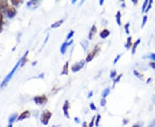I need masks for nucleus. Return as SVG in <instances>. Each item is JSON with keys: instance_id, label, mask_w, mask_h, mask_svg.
I'll return each mask as SVG.
<instances>
[{"instance_id": "412c9836", "label": "nucleus", "mask_w": 155, "mask_h": 127, "mask_svg": "<svg viewBox=\"0 0 155 127\" xmlns=\"http://www.w3.org/2000/svg\"><path fill=\"white\" fill-rule=\"evenodd\" d=\"M148 4H149V0H146L144 2V4H143V5H142V13H144L146 10H147V5H148Z\"/></svg>"}, {"instance_id": "7ed1b4c3", "label": "nucleus", "mask_w": 155, "mask_h": 127, "mask_svg": "<svg viewBox=\"0 0 155 127\" xmlns=\"http://www.w3.org/2000/svg\"><path fill=\"white\" fill-rule=\"evenodd\" d=\"M84 63H85V61L84 60H81L79 61V62L75 63V64L72 66V71L78 72V71H80V70L84 67Z\"/></svg>"}, {"instance_id": "423d86ee", "label": "nucleus", "mask_w": 155, "mask_h": 127, "mask_svg": "<svg viewBox=\"0 0 155 127\" xmlns=\"http://www.w3.org/2000/svg\"><path fill=\"white\" fill-rule=\"evenodd\" d=\"M69 101L68 100H66L64 105H63V112H64V115L66 116V118L69 119L70 118V115H69Z\"/></svg>"}, {"instance_id": "4be33fe9", "label": "nucleus", "mask_w": 155, "mask_h": 127, "mask_svg": "<svg viewBox=\"0 0 155 127\" xmlns=\"http://www.w3.org/2000/svg\"><path fill=\"white\" fill-rule=\"evenodd\" d=\"M81 46H83L84 50L85 51V50L87 49V47H88V46H89L88 41H87V40H82V41H81Z\"/></svg>"}, {"instance_id": "9b49d317", "label": "nucleus", "mask_w": 155, "mask_h": 127, "mask_svg": "<svg viewBox=\"0 0 155 127\" xmlns=\"http://www.w3.org/2000/svg\"><path fill=\"white\" fill-rule=\"evenodd\" d=\"M140 39H138L135 42H134V44L133 45V46H132V55H134V53H135V52H136V48H137V46H139V44L140 43Z\"/></svg>"}, {"instance_id": "a19ab883", "label": "nucleus", "mask_w": 155, "mask_h": 127, "mask_svg": "<svg viewBox=\"0 0 155 127\" xmlns=\"http://www.w3.org/2000/svg\"><path fill=\"white\" fill-rule=\"evenodd\" d=\"M82 127H87V123H86V122H84L83 126H82Z\"/></svg>"}, {"instance_id": "a878e982", "label": "nucleus", "mask_w": 155, "mask_h": 127, "mask_svg": "<svg viewBox=\"0 0 155 127\" xmlns=\"http://www.w3.org/2000/svg\"><path fill=\"white\" fill-rule=\"evenodd\" d=\"M129 26H130V23H129V22H127V23L125 24V27H124V28H125V32H126L127 34H129V29H128V28H129Z\"/></svg>"}, {"instance_id": "473e14b6", "label": "nucleus", "mask_w": 155, "mask_h": 127, "mask_svg": "<svg viewBox=\"0 0 155 127\" xmlns=\"http://www.w3.org/2000/svg\"><path fill=\"white\" fill-rule=\"evenodd\" d=\"M97 117H93L92 118V119H91V121L90 123V125H89V127H93L94 126V121H95V119H96Z\"/></svg>"}, {"instance_id": "aec40b11", "label": "nucleus", "mask_w": 155, "mask_h": 127, "mask_svg": "<svg viewBox=\"0 0 155 127\" xmlns=\"http://www.w3.org/2000/svg\"><path fill=\"white\" fill-rule=\"evenodd\" d=\"M16 119H17V113H14V114H12V115L10 117V119H9V123H10V125H12V124H13V122L15 121Z\"/></svg>"}, {"instance_id": "4c0bfd02", "label": "nucleus", "mask_w": 155, "mask_h": 127, "mask_svg": "<svg viewBox=\"0 0 155 127\" xmlns=\"http://www.w3.org/2000/svg\"><path fill=\"white\" fill-rule=\"evenodd\" d=\"M74 120H75V122H76V123H79V119H78L77 117H76V118H74Z\"/></svg>"}, {"instance_id": "2eb2a0df", "label": "nucleus", "mask_w": 155, "mask_h": 127, "mask_svg": "<svg viewBox=\"0 0 155 127\" xmlns=\"http://www.w3.org/2000/svg\"><path fill=\"white\" fill-rule=\"evenodd\" d=\"M67 46H68V45H67V42H64L63 44L61 45V52L62 54H65L66 53V52H67Z\"/></svg>"}, {"instance_id": "6ab92c4d", "label": "nucleus", "mask_w": 155, "mask_h": 127, "mask_svg": "<svg viewBox=\"0 0 155 127\" xmlns=\"http://www.w3.org/2000/svg\"><path fill=\"white\" fill-rule=\"evenodd\" d=\"M110 93V89L108 88H105L104 91H103V93H102V97L103 98H106L109 94Z\"/></svg>"}, {"instance_id": "a211bd4d", "label": "nucleus", "mask_w": 155, "mask_h": 127, "mask_svg": "<svg viewBox=\"0 0 155 127\" xmlns=\"http://www.w3.org/2000/svg\"><path fill=\"white\" fill-rule=\"evenodd\" d=\"M133 73H134V76H135L136 78H138L139 79H140V80H143V79H144V76H143L142 74L139 73V72L137 71L134 70Z\"/></svg>"}, {"instance_id": "20e7f679", "label": "nucleus", "mask_w": 155, "mask_h": 127, "mask_svg": "<svg viewBox=\"0 0 155 127\" xmlns=\"http://www.w3.org/2000/svg\"><path fill=\"white\" fill-rule=\"evenodd\" d=\"M34 101L37 105H44L45 103L48 101V99H47V97L45 95H42V96H35L34 98Z\"/></svg>"}, {"instance_id": "2f4dec72", "label": "nucleus", "mask_w": 155, "mask_h": 127, "mask_svg": "<svg viewBox=\"0 0 155 127\" xmlns=\"http://www.w3.org/2000/svg\"><path fill=\"white\" fill-rule=\"evenodd\" d=\"M90 108L91 109V110H93V111H97V106L91 102V103H90Z\"/></svg>"}, {"instance_id": "58836bf2", "label": "nucleus", "mask_w": 155, "mask_h": 127, "mask_svg": "<svg viewBox=\"0 0 155 127\" xmlns=\"http://www.w3.org/2000/svg\"><path fill=\"white\" fill-rule=\"evenodd\" d=\"M99 5H104V0H100Z\"/></svg>"}, {"instance_id": "8fccbe9b", "label": "nucleus", "mask_w": 155, "mask_h": 127, "mask_svg": "<svg viewBox=\"0 0 155 127\" xmlns=\"http://www.w3.org/2000/svg\"><path fill=\"white\" fill-rule=\"evenodd\" d=\"M9 127H12V125H9Z\"/></svg>"}, {"instance_id": "9d476101", "label": "nucleus", "mask_w": 155, "mask_h": 127, "mask_svg": "<svg viewBox=\"0 0 155 127\" xmlns=\"http://www.w3.org/2000/svg\"><path fill=\"white\" fill-rule=\"evenodd\" d=\"M121 19H122V14H121V11H118L116 15V22H117V24H118V26H121V25H122V21H121Z\"/></svg>"}, {"instance_id": "f8f14e48", "label": "nucleus", "mask_w": 155, "mask_h": 127, "mask_svg": "<svg viewBox=\"0 0 155 127\" xmlns=\"http://www.w3.org/2000/svg\"><path fill=\"white\" fill-rule=\"evenodd\" d=\"M7 15H8V17H10V18H12V17L16 15V11H15V9L10 8V9L7 11Z\"/></svg>"}, {"instance_id": "39448f33", "label": "nucleus", "mask_w": 155, "mask_h": 127, "mask_svg": "<svg viewBox=\"0 0 155 127\" xmlns=\"http://www.w3.org/2000/svg\"><path fill=\"white\" fill-rule=\"evenodd\" d=\"M40 5V1L38 0H33V1H29L27 3V6H28L29 9H33L35 10L37 9V7Z\"/></svg>"}, {"instance_id": "7c9ffc66", "label": "nucleus", "mask_w": 155, "mask_h": 127, "mask_svg": "<svg viewBox=\"0 0 155 127\" xmlns=\"http://www.w3.org/2000/svg\"><path fill=\"white\" fill-rule=\"evenodd\" d=\"M121 56H122V55H121V54H118V55L116 56V59H114V62H113V65H116V63L118 62V60L120 59Z\"/></svg>"}, {"instance_id": "bb28decb", "label": "nucleus", "mask_w": 155, "mask_h": 127, "mask_svg": "<svg viewBox=\"0 0 155 127\" xmlns=\"http://www.w3.org/2000/svg\"><path fill=\"white\" fill-rule=\"evenodd\" d=\"M74 35V31L73 30H71L70 32H69V33L67 34V40H70L71 38H72V36Z\"/></svg>"}, {"instance_id": "79ce46f5", "label": "nucleus", "mask_w": 155, "mask_h": 127, "mask_svg": "<svg viewBox=\"0 0 155 127\" xmlns=\"http://www.w3.org/2000/svg\"><path fill=\"white\" fill-rule=\"evenodd\" d=\"M133 1V4L134 5H135V4H137V1L136 0H132Z\"/></svg>"}, {"instance_id": "f704fd0d", "label": "nucleus", "mask_w": 155, "mask_h": 127, "mask_svg": "<svg viewBox=\"0 0 155 127\" xmlns=\"http://www.w3.org/2000/svg\"><path fill=\"white\" fill-rule=\"evenodd\" d=\"M149 65L150 67H152L153 70H155V62H151V63L149 64Z\"/></svg>"}, {"instance_id": "c756f323", "label": "nucleus", "mask_w": 155, "mask_h": 127, "mask_svg": "<svg viewBox=\"0 0 155 127\" xmlns=\"http://www.w3.org/2000/svg\"><path fill=\"white\" fill-rule=\"evenodd\" d=\"M152 5H153V0H150L149 4H148V5H147V10H146V11L145 12H148L149 11V10L152 8Z\"/></svg>"}, {"instance_id": "f3484780", "label": "nucleus", "mask_w": 155, "mask_h": 127, "mask_svg": "<svg viewBox=\"0 0 155 127\" xmlns=\"http://www.w3.org/2000/svg\"><path fill=\"white\" fill-rule=\"evenodd\" d=\"M68 62H67L66 64H65V65L63 67V71L61 73V75H67L68 74Z\"/></svg>"}, {"instance_id": "6e6552de", "label": "nucleus", "mask_w": 155, "mask_h": 127, "mask_svg": "<svg viewBox=\"0 0 155 127\" xmlns=\"http://www.w3.org/2000/svg\"><path fill=\"white\" fill-rule=\"evenodd\" d=\"M97 50H94L92 52H91L90 54H88V56H87V58H86V59H85V62H87V63H89V62H91V61L93 59V58L95 57V55H96V53H97V51H98L99 49H97V48H96Z\"/></svg>"}, {"instance_id": "c03bdc74", "label": "nucleus", "mask_w": 155, "mask_h": 127, "mask_svg": "<svg viewBox=\"0 0 155 127\" xmlns=\"http://www.w3.org/2000/svg\"><path fill=\"white\" fill-rule=\"evenodd\" d=\"M132 127H140V125H134Z\"/></svg>"}, {"instance_id": "37998d69", "label": "nucleus", "mask_w": 155, "mask_h": 127, "mask_svg": "<svg viewBox=\"0 0 155 127\" xmlns=\"http://www.w3.org/2000/svg\"><path fill=\"white\" fill-rule=\"evenodd\" d=\"M127 123V119H125V120L123 121V125H126Z\"/></svg>"}, {"instance_id": "0eeeda50", "label": "nucleus", "mask_w": 155, "mask_h": 127, "mask_svg": "<svg viewBox=\"0 0 155 127\" xmlns=\"http://www.w3.org/2000/svg\"><path fill=\"white\" fill-rule=\"evenodd\" d=\"M29 116H30V113L28 112V111H24L23 113H22L20 115H19V117L17 118V120L19 121H21V120H23V119H27V118H29Z\"/></svg>"}, {"instance_id": "dca6fc26", "label": "nucleus", "mask_w": 155, "mask_h": 127, "mask_svg": "<svg viewBox=\"0 0 155 127\" xmlns=\"http://www.w3.org/2000/svg\"><path fill=\"white\" fill-rule=\"evenodd\" d=\"M64 22V20H60V21H58V22H54V23H53L52 25H51V28H59L60 26H61V24L63 23Z\"/></svg>"}, {"instance_id": "c85d7f7f", "label": "nucleus", "mask_w": 155, "mask_h": 127, "mask_svg": "<svg viewBox=\"0 0 155 127\" xmlns=\"http://www.w3.org/2000/svg\"><path fill=\"white\" fill-rule=\"evenodd\" d=\"M106 98H102V100H101V101H100V105H101V106H105L106 105Z\"/></svg>"}, {"instance_id": "72a5a7b5", "label": "nucleus", "mask_w": 155, "mask_h": 127, "mask_svg": "<svg viewBox=\"0 0 155 127\" xmlns=\"http://www.w3.org/2000/svg\"><path fill=\"white\" fill-rule=\"evenodd\" d=\"M148 58L152 59L153 60V62H155V53H150L149 55H148Z\"/></svg>"}, {"instance_id": "393cba45", "label": "nucleus", "mask_w": 155, "mask_h": 127, "mask_svg": "<svg viewBox=\"0 0 155 127\" xmlns=\"http://www.w3.org/2000/svg\"><path fill=\"white\" fill-rule=\"evenodd\" d=\"M147 16H144L143 17V20H142V22H141V28H143L145 25H146V23H147Z\"/></svg>"}, {"instance_id": "ddd939ff", "label": "nucleus", "mask_w": 155, "mask_h": 127, "mask_svg": "<svg viewBox=\"0 0 155 127\" xmlns=\"http://www.w3.org/2000/svg\"><path fill=\"white\" fill-rule=\"evenodd\" d=\"M131 46H132V37L131 36H128L127 40V43L125 44V47H126V49L128 50Z\"/></svg>"}, {"instance_id": "e433bc0d", "label": "nucleus", "mask_w": 155, "mask_h": 127, "mask_svg": "<svg viewBox=\"0 0 155 127\" xmlns=\"http://www.w3.org/2000/svg\"><path fill=\"white\" fill-rule=\"evenodd\" d=\"M92 94H93V92H92V91H91L88 94V98H91V97L92 96Z\"/></svg>"}, {"instance_id": "ea45409f", "label": "nucleus", "mask_w": 155, "mask_h": 127, "mask_svg": "<svg viewBox=\"0 0 155 127\" xmlns=\"http://www.w3.org/2000/svg\"><path fill=\"white\" fill-rule=\"evenodd\" d=\"M72 42H73V40H70V41H69V42L67 43V45H68V46H70V45L72 44Z\"/></svg>"}, {"instance_id": "b1692460", "label": "nucleus", "mask_w": 155, "mask_h": 127, "mask_svg": "<svg viewBox=\"0 0 155 127\" xmlns=\"http://www.w3.org/2000/svg\"><path fill=\"white\" fill-rule=\"evenodd\" d=\"M122 74H120L119 76H117V77H116V79H114V85H113V87L116 85V83H117L118 82H119V81H120V79H121V78H122Z\"/></svg>"}, {"instance_id": "5701e85b", "label": "nucleus", "mask_w": 155, "mask_h": 127, "mask_svg": "<svg viewBox=\"0 0 155 127\" xmlns=\"http://www.w3.org/2000/svg\"><path fill=\"white\" fill-rule=\"evenodd\" d=\"M100 119H101V115H100V114H97V118H96V122H95V125H96V127L99 126Z\"/></svg>"}, {"instance_id": "1a4fd4ad", "label": "nucleus", "mask_w": 155, "mask_h": 127, "mask_svg": "<svg viewBox=\"0 0 155 127\" xmlns=\"http://www.w3.org/2000/svg\"><path fill=\"white\" fill-rule=\"evenodd\" d=\"M110 34V32L108 30V29H104V30H102L101 31V33H100V37L102 38V39H106L109 35Z\"/></svg>"}, {"instance_id": "f03ea898", "label": "nucleus", "mask_w": 155, "mask_h": 127, "mask_svg": "<svg viewBox=\"0 0 155 127\" xmlns=\"http://www.w3.org/2000/svg\"><path fill=\"white\" fill-rule=\"evenodd\" d=\"M52 117V113L49 112V111L48 110H45L42 113H41V123L44 125H47L48 124V122L50 120V118Z\"/></svg>"}, {"instance_id": "a18cd8bd", "label": "nucleus", "mask_w": 155, "mask_h": 127, "mask_svg": "<svg viewBox=\"0 0 155 127\" xmlns=\"http://www.w3.org/2000/svg\"><path fill=\"white\" fill-rule=\"evenodd\" d=\"M72 4H75V3H76V0H72Z\"/></svg>"}, {"instance_id": "f257e3e1", "label": "nucleus", "mask_w": 155, "mask_h": 127, "mask_svg": "<svg viewBox=\"0 0 155 127\" xmlns=\"http://www.w3.org/2000/svg\"><path fill=\"white\" fill-rule=\"evenodd\" d=\"M21 63H22V59L18 61V62H17V65H15V67H14V69H13V70H12V71H11L10 72L8 75H7V76H6L5 78V80L3 81V83H2V84H1V87H5L6 84L10 82V80H11V78L13 77V75H14V73L16 72V71H17V69L18 68V66L21 65Z\"/></svg>"}, {"instance_id": "4468645a", "label": "nucleus", "mask_w": 155, "mask_h": 127, "mask_svg": "<svg viewBox=\"0 0 155 127\" xmlns=\"http://www.w3.org/2000/svg\"><path fill=\"white\" fill-rule=\"evenodd\" d=\"M96 31H97L96 26L93 25V26H92V28H91V31H90V33H89V40H91L92 38H93V35L96 33Z\"/></svg>"}, {"instance_id": "49530a36", "label": "nucleus", "mask_w": 155, "mask_h": 127, "mask_svg": "<svg viewBox=\"0 0 155 127\" xmlns=\"http://www.w3.org/2000/svg\"><path fill=\"white\" fill-rule=\"evenodd\" d=\"M36 63H37V62H36V61H35V62H34L33 65H36Z\"/></svg>"}, {"instance_id": "de8ad7c7", "label": "nucleus", "mask_w": 155, "mask_h": 127, "mask_svg": "<svg viewBox=\"0 0 155 127\" xmlns=\"http://www.w3.org/2000/svg\"><path fill=\"white\" fill-rule=\"evenodd\" d=\"M39 77H40V78H43V74H41V76H39Z\"/></svg>"}, {"instance_id": "c9c22d12", "label": "nucleus", "mask_w": 155, "mask_h": 127, "mask_svg": "<svg viewBox=\"0 0 155 127\" xmlns=\"http://www.w3.org/2000/svg\"><path fill=\"white\" fill-rule=\"evenodd\" d=\"M3 24V17H2V15L0 14V28H1V25Z\"/></svg>"}, {"instance_id": "09e8293b", "label": "nucleus", "mask_w": 155, "mask_h": 127, "mask_svg": "<svg viewBox=\"0 0 155 127\" xmlns=\"http://www.w3.org/2000/svg\"><path fill=\"white\" fill-rule=\"evenodd\" d=\"M150 81H151V78H148V80H147V83H148L150 82Z\"/></svg>"}, {"instance_id": "cd10ccee", "label": "nucleus", "mask_w": 155, "mask_h": 127, "mask_svg": "<svg viewBox=\"0 0 155 127\" xmlns=\"http://www.w3.org/2000/svg\"><path fill=\"white\" fill-rule=\"evenodd\" d=\"M116 71L113 70V71L110 72V78H112V79H116Z\"/></svg>"}]
</instances>
